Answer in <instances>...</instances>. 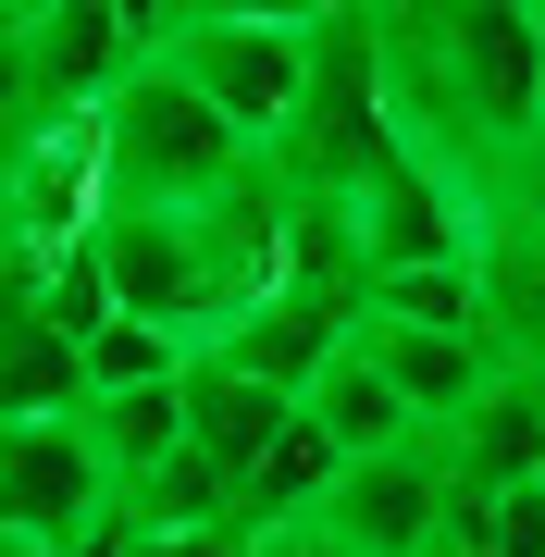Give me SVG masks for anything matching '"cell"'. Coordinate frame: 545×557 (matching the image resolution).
I'll use <instances>...</instances> for the list:
<instances>
[{
  "label": "cell",
  "mask_w": 545,
  "mask_h": 557,
  "mask_svg": "<svg viewBox=\"0 0 545 557\" xmlns=\"http://www.w3.org/2000/svg\"><path fill=\"white\" fill-rule=\"evenodd\" d=\"M186 359H199L186 335H162V322H124V310H112L100 335H87V397H137V384H174Z\"/></svg>",
  "instance_id": "cell-16"
},
{
  "label": "cell",
  "mask_w": 545,
  "mask_h": 557,
  "mask_svg": "<svg viewBox=\"0 0 545 557\" xmlns=\"http://www.w3.org/2000/svg\"><path fill=\"white\" fill-rule=\"evenodd\" d=\"M298 409H310V434H323L335 458H384V446H409V434H434V421H409V397H397V384H384V359H372L360 335L335 347V372L310 384Z\"/></svg>",
  "instance_id": "cell-13"
},
{
  "label": "cell",
  "mask_w": 545,
  "mask_h": 557,
  "mask_svg": "<svg viewBox=\"0 0 545 557\" xmlns=\"http://www.w3.org/2000/svg\"><path fill=\"white\" fill-rule=\"evenodd\" d=\"M199 13H211V0H174V25H199Z\"/></svg>",
  "instance_id": "cell-21"
},
{
  "label": "cell",
  "mask_w": 545,
  "mask_h": 557,
  "mask_svg": "<svg viewBox=\"0 0 545 557\" xmlns=\"http://www.w3.org/2000/svg\"><path fill=\"white\" fill-rule=\"evenodd\" d=\"M25 62H38L50 124H75V112H100L149 50L124 38V13H112V0H38V13H25Z\"/></svg>",
  "instance_id": "cell-9"
},
{
  "label": "cell",
  "mask_w": 545,
  "mask_h": 557,
  "mask_svg": "<svg viewBox=\"0 0 545 557\" xmlns=\"http://www.w3.org/2000/svg\"><path fill=\"white\" fill-rule=\"evenodd\" d=\"M360 322H422V335H484V347H496V322H484V260H434V273H372Z\"/></svg>",
  "instance_id": "cell-15"
},
{
  "label": "cell",
  "mask_w": 545,
  "mask_h": 557,
  "mask_svg": "<svg viewBox=\"0 0 545 557\" xmlns=\"http://www.w3.org/2000/svg\"><path fill=\"white\" fill-rule=\"evenodd\" d=\"M0 13H13V0H0Z\"/></svg>",
  "instance_id": "cell-23"
},
{
  "label": "cell",
  "mask_w": 545,
  "mask_h": 557,
  "mask_svg": "<svg viewBox=\"0 0 545 557\" xmlns=\"http://www.w3.org/2000/svg\"><path fill=\"white\" fill-rule=\"evenodd\" d=\"M360 347L384 359V384L409 397V421H459V409L508 372L484 335H422V322H360Z\"/></svg>",
  "instance_id": "cell-12"
},
{
  "label": "cell",
  "mask_w": 545,
  "mask_h": 557,
  "mask_svg": "<svg viewBox=\"0 0 545 557\" xmlns=\"http://www.w3.org/2000/svg\"><path fill=\"white\" fill-rule=\"evenodd\" d=\"M347 335H360V310H347V298H323V285H273L248 322H223V335H211V359H223V372H248V384H273V397H310V384L335 372Z\"/></svg>",
  "instance_id": "cell-8"
},
{
  "label": "cell",
  "mask_w": 545,
  "mask_h": 557,
  "mask_svg": "<svg viewBox=\"0 0 545 557\" xmlns=\"http://www.w3.org/2000/svg\"><path fill=\"white\" fill-rule=\"evenodd\" d=\"M75 421H87V446L112 458V483L137 496V483L186 446V372H174V384H137V397H87Z\"/></svg>",
  "instance_id": "cell-14"
},
{
  "label": "cell",
  "mask_w": 545,
  "mask_h": 557,
  "mask_svg": "<svg viewBox=\"0 0 545 557\" xmlns=\"http://www.w3.org/2000/svg\"><path fill=\"white\" fill-rule=\"evenodd\" d=\"M0 557H13V545H0Z\"/></svg>",
  "instance_id": "cell-25"
},
{
  "label": "cell",
  "mask_w": 545,
  "mask_h": 557,
  "mask_svg": "<svg viewBox=\"0 0 545 557\" xmlns=\"http://www.w3.org/2000/svg\"><path fill=\"white\" fill-rule=\"evenodd\" d=\"M484 223H496V199H484V186H459V174L422 161V149H397V161L360 186V248H372V273L471 260V248H484Z\"/></svg>",
  "instance_id": "cell-6"
},
{
  "label": "cell",
  "mask_w": 545,
  "mask_h": 557,
  "mask_svg": "<svg viewBox=\"0 0 545 557\" xmlns=\"http://www.w3.org/2000/svg\"><path fill=\"white\" fill-rule=\"evenodd\" d=\"M285 434H298V397H273V384L223 372L211 347L186 359V446H199V458H223V471L248 483V471H261V458H273Z\"/></svg>",
  "instance_id": "cell-11"
},
{
  "label": "cell",
  "mask_w": 545,
  "mask_h": 557,
  "mask_svg": "<svg viewBox=\"0 0 545 557\" xmlns=\"http://www.w3.org/2000/svg\"><path fill=\"white\" fill-rule=\"evenodd\" d=\"M310 520H335L360 557H434V545H459V483H446V446L409 434V446H384V458H347L335 496L310 508Z\"/></svg>",
  "instance_id": "cell-5"
},
{
  "label": "cell",
  "mask_w": 545,
  "mask_h": 557,
  "mask_svg": "<svg viewBox=\"0 0 545 557\" xmlns=\"http://www.w3.org/2000/svg\"><path fill=\"white\" fill-rule=\"evenodd\" d=\"M50 137V100H38V62H25V13H0V174Z\"/></svg>",
  "instance_id": "cell-17"
},
{
  "label": "cell",
  "mask_w": 545,
  "mask_h": 557,
  "mask_svg": "<svg viewBox=\"0 0 545 557\" xmlns=\"http://www.w3.org/2000/svg\"><path fill=\"white\" fill-rule=\"evenodd\" d=\"M87 124H100V211H211V199H236L261 174V149L174 62H137Z\"/></svg>",
  "instance_id": "cell-1"
},
{
  "label": "cell",
  "mask_w": 545,
  "mask_h": 557,
  "mask_svg": "<svg viewBox=\"0 0 545 557\" xmlns=\"http://www.w3.org/2000/svg\"><path fill=\"white\" fill-rule=\"evenodd\" d=\"M434 557H471V545H434Z\"/></svg>",
  "instance_id": "cell-22"
},
{
  "label": "cell",
  "mask_w": 545,
  "mask_h": 557,
  "mask_svg": "<svg viewBox=\"0 0 545 557\" xmlns=\"http://www.w3.org/2000/svg\"><path fill=\"white\" fill-rule=\"evenodd\" d=\"M112 557H248V533L223 520V533H124Z\"/></svg>",
  "instance_id": "cell-19"
},
{
  "label": "cell",
  "mask_w": 545,
  "mask_h": 557,
  "mask_svg": "<svg viewBox=\"0 0 545 557\" xmlns=\"http://www.w3.org/2000/svg\"><path fill=\"white\" fill-rule=\"evenodd\" d=\"M397 149H409V124H397L384 38H372V0H360V13H335V25H323L310 100H298V124H285L261 161H273V186H285V199H347V211H360V186H372Z\"/></svg>",
  "instance_id": "cell-2"
},
{
  "label": "cell",
  "mask_w": 545,
  "mask_h": 557,
  "mask_svg": "<svg viewBox=\"0 0 545 557\" xmlns=\"http://www.w3.org/2000/svg\"><path fill=\"white\" fill-rule=\"evenodd\" d=\"M248 557H360V545H347L335 520H285V533H261Z\"/></svg>",
  "instance_id": "cell-20"
},
{
  "label": "cell",
  "mask_w": 545,
  "mask_h": 557,
  "mask_svg": "<svg viewBox=\"0 0 545 557\" xmlns=\"http://www.w3.org/2000/svg\"><path fill=\"white\" fill-rule=\"evenodd\" d=\"M0 545L13 557H112L124 483L87 446V421H0Z\"/></svg>",
  "instance_id": "cell-3"
},
{
  "label": "cell",
  "mask_w": 545,
  "mask_h": 557,
  "mask_svg": "<svg viewBox=\"0 0 545 557\" xmlns=\"http://www.w3.org/2000/svg\"><path fill=\"white\" fill-rule=\"evenodd\" d=\"M484 322H496V359L508 372H545V211L533 199H508L484 223Z\"/></svg>",
  "instance_id": "cell-10"
},
{
  "label": "cell",
  "mask_w": 545,
  "mask_h": 557,
  "mask_svg": "<svg viewBox=\"0 0 545 557\" xmlns=\"http://www.w3.org/2000/svg\"><path fill=\"white\" fill-rule=\"evenodd\" d=\"M434 446H446V483H459V520L545 483V372H496L459 421H434Z\"/></svg>",
  "instance_id": "cell-7"
},
{
  "label": "cell",
  "mask_w": 545,
  "mask_h": 557,
  "mask_svg": "<svg viewBox=\"0 0 545 557\" xmlns=\"http://www.w3.org/2000/svg\"><path fill=\"white\" fill-rule=\"evenodd\" d=\"M149 62H174L199 100L236 124L248 149H273L285 124H298V100H310V62H323V38H285V25H223V13H199V25H174Z\"/></svg>",
  "instance_id": "cell-4"
},
{
  "label": "cell",
  "mask_w": 545,
  "mask_h": 557,
  "mask_svg": "<svg viewBox=\"0 0 545 557\" xmlns=\"http://www.w3.org/2000/svg\"><path fill=\"white\" fill-rule=\"evenodd\" d=\"M13 13H25V0H13Z\"/></svg>",
  "instance_id": "cell-24"
},
{
  "label": "cell",
  "mask_w": 545,
  "mask_h": 557,
  "mask_svg": "<svg viewBox=\"0 0 545 557\" xmlns=\"http://www.w3.org/2000/svg\"><path fill=\"white\" fill-rule=\"evenodd\" d=\"M223 25H285V38H323L335 13H360V0H211Z\"/></svg>",
  "instance_id": "cell-18"
}]
</instances>
